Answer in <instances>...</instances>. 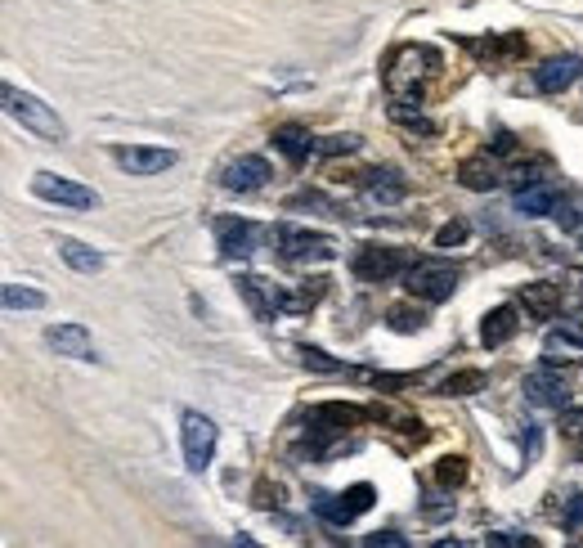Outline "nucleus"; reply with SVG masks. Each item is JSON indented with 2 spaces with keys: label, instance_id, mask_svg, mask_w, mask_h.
<instances>
[{
  "label": "nucleus",
  "instance_id": "38",
  "mask_svg": "<svg viewBox=\"0 0 583 548\" xmlns=\"http://www.w3.org/2000/svg\"><path fill=\"white\" fill-rule=\"evenodd\" d=\"M494 153H503V157H507V153H516V139L507 136V131H498V136H494Z\"/></svg>",
  "mask_w": 583,
  "mask_h": 548
},
{
  "label": "nucleus",
  "instance_id": "14",
  "mask_svg": "<svg viewBox=\"0 0 583 548\" xmlns=\"http://www.w3.org/2000/svg\"><path fill=\"white\" fill-rule=\"evenodd\" d=\"M265 180H269V162L260 153H247V157L230 162L225 175H221V184L230 194H256V189H265Z\"/></svg>",
  "mask_w": 583,
  "mask_h": 548
},
{
  "label": "nucleus",
  "instance_id": "15",
  "mask_svg": "<svg viewBox=\"0 0 583 548\" xmlns=\"http://www.w3.org/2000/svg\"><path fill=\"white\" fill-rule=\"evenodd\" d=\"M409 194V180L395 171V166H377V171H363V198L368 203H381V207H395L404 203Z\"/></svg>",
  "mask_w": 583,
  "mask_h": 548
},
{
  "label": "nucleus",
  "instance_id": "17",
  "mask_svg": "<svg viewBox=\"0 0 583 548\" xmlns=\"http://www.w3.org/2000/svg\"><path fill=\"white\" fill-rule=\"evenodd\" d=\"M238 292L251 301V310L260 315V319H274L278 310H283V288H274V283H265V279H256V274H238Z\"/></svg>",
  "mask_w": 583,
  "mask_h": 548
},
{
  "label": "nucleus",
  "instance_id": "21",
  "mask_svg": "<svg viewBox=\"0 0 583 548\" xmlns=\"http://www.w3.org/2000/svg\"><path fill=\"white\" fill-rule=\"evenodd\" d=\"M59 257H63L77 274H99L104 270V257H99L95 248H86L81 239H59Z\"/></svg>",
  "mask_w": 583,
  "mask_h": 548
},
{
  "label": "nucleus",
  "instance_id": "1",
  "mask_svg": "<svg viewBox=\"0 0 583 548\" xmlns=\"http://www.w3.org/2000/svg\"><path fill=\"white\" fill-rule=\"evenodd\" d=\"M5 109H9V118L23 127V131H32V136L41 139H68V127H63V118L45 104V99H36V95H27V90H18V86H5Z\"/></svg>",
  "mask_w": 583,
  "mask_h": 548
},
{
  "label": "nucleus",
  "instance_id": "26",
  "mask_svg": "<svg viewBox=\"0 0 583 548\" xmlns=\"http://www.w3.org/2000/svg\"><path fill=\"white\" fill-rule=\"evenodd\" d=\"M471 50L489 54V59H516L525 54V36H498V41H471Z\"/></svg>",
  "mask_w": 583,
  "mask_h": 548
},
{
  "label": "nucleus",
  "instance_id": "6",
  "mask_svg": "<svg viewBox=\"0 0 583 548\" xmlns=\"http://www.w3.org/2000/svg\"><path fill=\"white\" fill-rule=\"evenodd\" d=\"M409 266H413V261H409V252H404V248H381V243L359 248V252H354V261H350L354 279H363V283H386V279L404 274Z\"/></svg>",
  "mask_w": 583,
  "mask_h": 548
},
{
  "label": "nucleus",
  "instance_id": "27",
  "mask_svg": "<svg viewBox=\"0 0 583 548\" xmlns=\"http://www.w3.org/2000/svg\"><path fill=\"white\" fill-rule=\"evenodd\" d=\"M5 310H41L45 306V292H36V288H18V283H5Z\"/></svg>",
  "mask_w": 583,
  "mask_h": 548
},
{
  "label": "nucleus",
  "instance_id": "18",
  "mask_svg": "<svg viewBox=\"0 0 583 548\" xmlns=\"http://www.w3.org/2000/svg\"><path fill=\"white\" fill-rule=\"evenodd\" d=\"M274 148H278V153H283V157H287L292 166H301V162H306L310 153H319V139L310 136L306 127L287 122V127H278V131H274Z\"/></svg>",
  "mask_w": 583,
  "mask_h": 548
},
{
  "label": "nucleus",
  "instance_id": "36",
  "mask_svg": "<svg viewBox=\"0 0 583 548\" xmlns=\"http://www.w3.org/2000/svg\"><path fill=\"white\" fill-rule=\"evenodd\" d=\"M561 522H566L570 531H575V526H583V490L566 499V513H561Z\"/></svg>",
  "mask_w": 583,
  "mask_h": 548
},
{
  "label": "nucleus",
  "instance_id": "39",
  "mask_svg": "<svg viewBox=\"0 0 583 548\" xmlns=\"http://www.w3.org/2000/svg\"><path fill=\"white\" fill-rule=\"evenodd\" d=\"M579 458H583V440H579Z\"/></svg>",
  "mask_w": 583,
  "mask_h": 548
},
{
  "label": "nucleus",
  "instance_id": "19",
  "mask_svg": "<svg viewBox=\"0 0 583 548\" xmlns=\"http://www.w3.org/2000/svg\"><path fill=\"white\" fill-rule=\"evenodd\" d=\"M557 203H561V194L552 189V184H521L516 189V212L521 216H552L557 212Z\"/></svg>",
  "mask_w": 583,
  "mask_h": 548
},
{
  "label": "nucleus",
  "instance_id": "5",
  "mask_svg": "<svg viewBox=\"0 0 583 548\" xmlns=\"http://www.w3.org/2000/svg\"><path fill=\"white\" fill-rule=\"evenodd\" d=\"M274 239H278V252H283L287 261H333V257H337V243H333L328 234H319V230L278 225Z\"/></svg>",
  "mask_w": 583,
  "mask_h": 548
},
{
  "label": "nucleus",
  "instance_id": "13",
  "mask_svg": "<svg viewBox=\"0 0 583 548\" xmlns=\"http://www.w3.org/2000/svg\"><path fill=\"white\" fill-rule=\"evenodd\" d=\"M45 346L54 355H68V360H95V337L86 324H54L45 328Z\"/></svg>",
  "mask_w": 583,
  "mask_h": 548
},
{
  "label": "nucleus",
  "instance_id": "28",
  "mask_svg": "<svg viewBox=\"0 0 583 548\" xmlns=\"http://www.w3.org/2000/svg\"><path fill=\"white\" fill-rule=\"evenodd\" d=\"M386 324H390L395 333H422V328H427V315L413 310V306H390V310H386Z\"/></svg>",
  "mask_w": 583,
  "mask_h": 548
},
{
  "label": "nucleus",
  "instance_id": "33",
  "mask_svg": "<svg viewBox=\"0 0 583 548\" xmlns=\"http://www.w3.org/2000/svg\"><path fill=\"white\" fill-rule=\"evenodd\" d=\"M354 148H359V136H324V139H319V153H324V157L354 153Z\"/></svg>",
  "mask_w": 583,
  "mask_h": 548
},
{
  "label": "nucleus",
  "instance_id": "3",
  "mask_svg": "<svg viewBox=\"0 0 583 548\" xmlns=\"http://www.w3.org/2000/svg\"><path fill=\"white\" fill-rule=\"evenodd\" d=\"M32 194H36L41 203H54V207H68V212H90V207H99V194H95V189H86V184H77V180H68V175H54V171H36V175H32Z\"/></svg>",
  "mask_w": 583,
  "mask_h": 548
},
{
  "label": "nucleus",
  "instance_id": "11",
  "mask_svg": "<svg viewBox=\"0 0 583 548\" xmlns=\"http://www.w3.org/2000/svg\"><path fill=\"white\" fill-rule=\"evenodd\" d=\"M525 401H534L543 410H566L570 405V378H561L552 369H534V373H525Z\"/></svg>",
  "mask_w": 583,
  "mask_h": 548
},
{
  "label": "nucleus",
  "instance_id": "24",
  "mask_svg": "<svg viewBox=\"0 0 583 548\" xmlns=\"http://www.w3.org/2000/svg\"><path fill=\"white\" fill-rule=\"evenodd\" d=\"M543 355L548 360H570V355H579L583 360V333L579 328H561V333H548V342H543Z\"/></svg>",
  "mask_w": 583,
  "mask_h": 548
},
{
  "label": "nucleus",
  "instance_id": "35",
  "mask_svg": "<svg viewBox=\"0 0 583 548\" xmlns=\"http://www.w3.org/2000/svg\"><path fill=\"white\" fill-rule=\"evenodd\" d=\"M363 544L368 548H381V544H390V548H404L409 540L400 535V531H372V535H363Z\"/></svg>",
  "mask_w": 583,
  "mask_h": 548
},
{
  "label": "nucleus",
  "instance_id": "34",
  "mask_svg": "<svg viewBox=\"0 0 583 548\" xmlns=\"http://www.w3.org/2000/svg\"><path fill=\"white\" fill-rule=\"evenodd\" d=\"M521 445H525V463H534V458H539V445H543V436H539V427H534V422H525Z\"/></svg>",
  "mask_w": 583,
  "mask_h": 548
},
{
  "label": "nucleus",
  "instance_id": "37",
  "mask_svg": "<svg viewBox=\"0 0 583 548\" xmlns=\"http://www.w3.org/2000/svg\"><path fill=\"white\" fill-rule=\"evenodd\" d=\"M484 544H503V548H521V544H534V540H525V535H512V531H498V535H489Z\"/></svg>",
  "mask_w": 583,
  "mask_h": 548
},
{
  "label": "nucleus",
  "instance_id": "30",
  "mask_svg": "<svg viewBox=\"0 0 583 548\" xmlns=\"http://www.w3.org/2000/svg\"><path fill=\"white\" fill-rule=\"evenodd\" d=\"M458 243H466V221H445V225L436 230V248H440V252H454Z\"/></svg>",
  "mask_w": 583,
  "mask_h": 548
},
{
  "label": "nucleus",
  "instance_id": "16",
  "mask_svg": "<svg viewBox=\"0 0 583 548\" xmlns=\"http://www.w3.org/2000/svg\"><path fill=\"white\" fill-rule=\"evenodd\" d=\"M516 333H521V310H516V306H494V310L480 319V342H484L489 351L507 346Z\"/></svg>",
  "mask_w": 583,
  "mask_h": 548
},
{
  "label": "nucleus",
  "instance_id": "20",
  "mask_svg": "<svg viewBox=\"0 0 583 548\" xmlns=\"http://www.w3.org/2000/svg\"><path fill=\"white\" fill-rule=\"evenodd\" d=\"M521 301H525V310H530L534 319H552V315L561 310V288H557V283H525Z\"/></svg>",
  "mask_w": 583,
  "mask_h": 548
},
{
  "label": "nucleus",
  "instance_id": "31",
  "mask_svg": "<svg viewBox=\"0 0 583 548\" xmlns=\"http://www.w3.org/2000/svg\"><path fill=\"white\" fill-rule=\"evenodd\" d=\"M395 122H404V127H409V131H422V136H436V131H440V127H436V122H427V118H422V113H409V109H404V104H395Z\"/></svg>",
  "mask_w": 583,
  "mask_h": 548
},
{
  "label": "nucleus",
  "instance_id": "29",
  "mask_svg": "<svg viewBox=\"0 0 583 548\" xmlns=\"http://www.w3.org/2000/svg\"><path fill=\"white\" fill-rule=\"evenodd\" d=\"M436 481H440V486H458V481H466V458L463 454H445V458L436 463Z\"/></svg>",
  "mask_w": 583,
  "mask_h": 548
},
{
  "label": "nucleus",
  "instance_id": "32",
  "mask_svg": "<svg viewBox=\"0 0 583 548\" xmlns=\"http://www.w3.org/2000/svg\"><path fill=\"white\" fill-rule=\"evenodd\" d=\"M557 221H561V230H579V221H583V198H575V203H557V212H552Z\"/></svg>",
  "mask_w": 583,
  "mask_h": 548
},
{
  "label": "nucleus",
  "instance_id": "22",
  "mask_svg": "<svg viewBox=\"0 0 583 548\" xmlns=\"http://www.w3.org/2000/svg\"><path fill=\"white\" fill-rule=\"evenodd\" d=\"M458 180L466 189H475V194H489V189H498V166L489 157H471V162H463Z\"/></svg>",
  "mask_w": 583,
  "mask_h": 548
},
{
  "label": "nucleus",
  "instance_id": "8",
  "mask_svg": "<svg viewBox=\"0 0 583 548\" xmlns=\"http://www.w3.org/2000/svg\"><path fill=\"white\" fill-rule=\"evenodd\" d=\"M113 162L126 175H162L175 166V148H157V144H121L113 148Z\"/></svg>",
  "mask_w": 583,
  "mask_h": 548
},
{
  "label": "nucleus",
  "instance_id": "9",
  "mask_svg": "<svg viewBox=\"0 0 583 548\" xmlns=\"http://www.w3.org/2000/svg\"><path fill=\"white\" fill-rule=\"evenodd\" d=\"M363 418H368V410H359V405H342V401L315 405V410H310V436H315V445H324L328 436H342L346 427H359Z\"/></svg>",
  "mask_w": 583,
  "mask_h": 548
},
{
  "label": "nucleus",
  "instance_id": "2",
  "mask_svg": "<svg viewBox=\"0 0 583 548\" xmlns=\"http://www.w3.org/2000/svg\"><path fill=\"white\" fill-rule=\"evenodd\" d=\"M458 283H463V270L449 266V261H413V266L404 270L409 297H422V301H431V306L449 301V297L458 292Z\"/></svg>",
  "mask_w": 583,
  "mask_h": 548
},
{
  "label": "nucleus",
  "instance_id": "4",
  "mask_svg": "<svg viewBox=\"0 0 583 548\" xmlns=\"http://www.w3.org/2000/svg\"><path fill=\"white\" fill-rule=\"evenodd\" d=\"M180 436H184V468H189V472H207V468H212V458H216L221 427H216L207 413L189 410V413H184V427H180Z\"/></svg>",
  "mask_w": 583,
  "mask_h": 548
},
{
  "label": "nucleus",
  "instance_id": "25",
  "mask_svg": "<svg viewBox=\"0 0 583 548\" xmlns=\"http://www.w3.org/2000/svg\"><path fill=\"white\" fill-rule=\"evenodd\" d=\"M484 387V369H458V373H449L436 392L440 396H475Z\"/></svg>",
  "mask_w": 583,
  "mask_h": 548
},
{
  "label": "nucleus",
  "instance_id": "23",
  "mask_svg": "<svg viewBox=\"0 0 583 548\" xmlns=\"http://www.w3.org/2000/svg\"><path fill=\"white\" fill-rule=\"evenodd\" d=\"M301 364L306 369H319V373H350V378H372V373H363V369H354L346 360H333L328 351H319V346H301Z\"/></svg>",
  "mask_w": 583,
  "mask_h": 548
},
{
  "label": "nucleus",
  "instance_id": "12",
  "mask_svg": "<svg viewBox=\"0 0 583 548\" xmlns=\"http://www.w3.org/2000/svg\"><path fill=\"white\" fill-rule=\"evenodd\" d=\"M256 243H260V230L251 225V221H242V216H225V221H216V248H221V257H251L256 252Z\"/></svg>",
  "mask_w": 583,
  "mask_h": 548
},
{
  "label": "nucleus",
  "instance_id": "7",
  "mask_svg": "<svg viewBox=\"0 0 583 548\" xmlns=\"http://www.w3.org/2000/svg\"><path fill=\"white\" fill-rule=\"evenodd\" d=\"M372 499H377V490H372L368 481H359V486H350L342 495H315V513H319L324 522H333V526H350L359 513L372 508Z\"/></svg>",
  "mask_w": 583,
  "mask_h": 548
},
{
  "label": "nucleus",
  "instance_id": "10",
  "mask_svg": "<svg viewBox=\"0 0 583 548\" xmlns=\"http://www.w3.org/2000/svg\"><path fill=\"white\" fill-rule=\"evenodd\" d=\"M579 77H583V59L579 54H561V59H548V63L534 68V90H539V95H561V90H570Z\"/></svg>",
  "mask_w": 583,
  "mask_h": 548
}]
</instances>
